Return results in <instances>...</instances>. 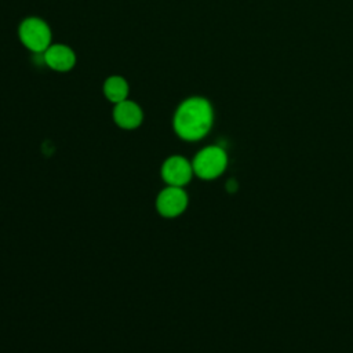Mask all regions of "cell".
Masks as SVG:
<instances>
[{
	"label": "cell",
	"mask_w": 353,
	"mask_h": 353,
	"mask_svg": "<svg viewBox=\"0 0 353 353\" xmlns=\"http://www.w3.org/2000/svg\"><path fill=\"white\" fill-rule=\"evenodd\" d=\"M214 112L211 103L200 97L185 99L175 110L174 130L185 141H199L207 135L212 125Z\"/></svg>",
	"instance_id": "cell-1"
},
{
	"label": "cell",
	"mask_w": 353,
	"mask_h": 353,
	"mask_svg": "<svg viewBox=\"0 0 353 353\" xmlns=\"http://www.w3.org/2000/svg\"><path fill=\"white\" fill-rule=\"evenodd\" d=\"M18 36L21 43L33 52H44L51 46V29L46 21L37 17L23 19Z\"/></svg>",
	"instance_id": "cell-2"
},
{
	"label": "cell",
	"mask_w": 353,
	"mask_h": 353,
	"mask_svg": "<svg viewBox=\"0 0 353 353\" xmlns=\"http://www.w3.org/2000/svg\"><path fill=\"white\" fill-rule=\"evenodd\" d=\"M193 172L201 179L218 178L228 165L226 152L221 146H207L201 149L192 161Z\"/></svg>",
	"instance_id": "cell-3"
},
{
	"label": "cell",
	"mask_w": 353,
	"mask_h": 353,
	"mask_svg": "<svg viewBox=\"0 0 353 353\" xmlns=\"http://www.w3.org/2000/svg\"><path fill=\"white\" fill-rule=\"evenodd\" d=\"M189 199L183 188L168 186L164 188L156 197V210L164 218H176L185 212Z\"/></svg>",
	"instance_id": "cell-4"
},
{
	"label": "cell",
	"mask_w": 353,
	"mask_h": 353,
	"mask_svg": "<svg viewBox=\"0 0 353 353\" xmlns=\"http://www.w3.org/2000/svg\"><path fill=\"white\" fill-rule=\"evenodd\" d=\"M163 181L168 186L183 188L193 176L192 163L182 156H171L165 159L160 170Z\"/></svg>",
	"instance_id": "cell-5"
},
{
	"label": "cell",
	"mask_w": 353,
	"mask_h": 353,
	"mask_svg": "<svg viewBox=\"0 0 353 353\" xmlns=\"http://www.w3.org/2000/svg\"><path fill=\"white\" fill-rule=\"evenodd\" d=\"M112 116L114 123L123 130H134L139 127L143 120L141 106L130 99H124L119 103H114Z\"/></svg>",
	"instance_id": "cell-6"
},
{
	"label": "cell",
	"mask_w": 353,
	"mask_h": 353,
	"mask_svg": "<svg viewBox=\"0 0 353 353\" xmlns=\"http://www.w3.org/2000/svg\"><path fill=\"white\" fill-rule=\"evenodd\" d=\"M43 58L46 65L57 72H68L76 63L74 51L66 44H51L44 52Z\"/></svg>",
	"instance_id": "cell-7"
},
{
	"label": "cell",
	"mask_w": 353,
	"mask_h": 353,
	"mask_svg": "<svg viewBox=\"0 0 353 353\" xmlns=\"http://www.w3.org/2000/svg\"><path fill=\"white\" fill-rule=\"evenodd\" d=\"M130 92V85L127 80L121 76H109L103 83V94L112 103H119L127 99Z\"/></svg>",
	"instance_id": "cell-8"
}]
</instances>
